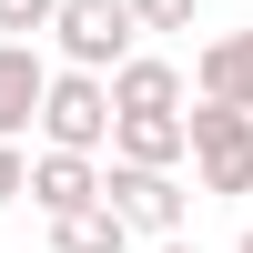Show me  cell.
<instances>
[{"instance_id": "cell-11", "label": "cell", "mask_w": 253, "mask_h": 253, "mask_svg": "<svg viewBox=\"0 0 253 253\" xmlns=\"http://www.w3.org/2000/svg\"><path fill=\"white\" fill-rule=\"evenodd\" d=\"M122 10H132V31H193L203 0H122Z\"/></svg>"}, {"instance_id": "cell-14", "label": "cell", "mask_w": 253, "mask_h": 253, "mask_svg": "<svg viewBox=\"0 0 253 253\" xmlns=\"http://www.w3.org/2000/svg\"><path fill=\"white\" fill-rule=\"evenodd\" d=\"M152 253H203V243H182V233H172V243H152Z\"/></svg>"}, {"instance_id": "cell-3", "label": "cell", "mask_w": 253, "mask_h": 253, "mask_svg": "<svg viewBox=\"0 0 253 253\" xmlns=\"http://www.w3.org/2000/svg\"><path fill=\"white\" fill-rule=\"evenodd\" d=\"M101 213H112L122 233H152V243H172L182 223H193V193H182L172 172H142V162H112V172H101Z\"/></svg>"}, {"instance_id": "cell-10", "label": "cell", "mask_w": 253, "mask_h": 253, "mask_svg": "<svg viewBox=\"0 0 253 253\" xmlns=\"http://www.w3.org/2000/svg\"><path fill=\"white\" fill-rule=\"evenodd\" d=\"M51 243H61V253H132V233H122L101 203H81L71 223H51Z\"/></svg>"}, {"instance_id": "cell-8", "label": "cell", "mask_w": 253, "mask_h": 253, "mask_svg": "<svg viewBox=\"0 0 253 253\" xmlns=\"http://www.w3.org/2000/svg\"><path fill=\"white\" fill-rule=\"evenodd\" d=\"M41 81H51V61H41L31 41H0V142H20V132H31Z\"/></svg>"}, {"instance_id": "cell-2", "label": "cell", "mask_w": 253, "mask_h": 253, "mask_svg": "<svg viewBox=\"0 0 253 253\" xmlns=\"http://www.w3.org/2000/svg\"><path fill=\"white\" fill-rule=\"evenodd\" d=\"M31 132H41V152H101V142H112V101H101V81H91V71H51Z\"/></svg>"}, {"instance_id": "cell-4", "label": "cell", "mask_w": 253, "mask_h": 253, "mask_svg": "<svg viewBox=\"0 0 253 253\" xmlns=\"http://www.w3.org/2000/svg\"><path fill=\"white\" fill-rule=\"evenodd\" d=\"M51 41H61V71H122L132 61V10L122 0H61L51 10Z\"/></svg>"}, {"instance_id": "cell-12", "label": "cell", "mask_w": 253, "mask_h": 253, "mask_svg": "<svg viewBox=\"0 0 253 253\" xmlns=\"http://www.w3.org/2000/svg\"><path fill=\"white\" fill-rule=\"evenodd\" d=\"M61 0H0V41H41Z\"/></svg>"}, {"instance_id": "cell-9", "label": "cell", "mask_w": 253, "mask_h": 253, "mask_svg": "<svg viewBox=\"0 0 253 253\" xmlns=\"http://www.w3.org/2000/svg\"><path fill=\"white\" fill-rule=\"evenodd\" d=\"M112 162L172 172V162H182V112H122V122H112Z\"/></svg>"}, {"instance_id": "cell-13", "label": "cell", "mask_w": 253, "mask_h": 253, "mask_svg": "<svg viewBox=\"0 0 253 253\" xmlns=\"http://www.w3.org/2000/svg\"><path fill=\"white\" fill-rule=\"evenodd\" d=\"M20 172H31V152H20V142H0V213L20 203Z\"/></svg>"}, {"instance_id": "cell-7", "label": "cell", "mask_w": 253, "mask_h": 253, "mask_svg": "<svg viewBox=\"0 0 253 253\" xmlns=\"http://www.w3.org/2000/svg\"><path fill=\"white\" fill-rule=\"evenodd\" d=\"M193 91H203V101H233V112H253V31L203 41V61H193Z\"/></svg>"}, {"instance_id": "cell-6", "label": "cell", "mask_w": 253, "mask_h": 253, "mask_svg": "<svg viewBox=\"0 0 253 253\" xmlns=\"http://www.w3.org/2000/svg\"><path fill=\"white\" fill-rule=\"evenodd\" d=\"M101 101H112V122L122 112H182V71L152 61V51H132L122 71H101Z\"/></svg>"}, {"instance_id": "cell-5", "label": "cell", "mask_w": 253, "mask_h": 253, "mask_svg": "<svg viewBox=\"0 0 253 253\" xmlns=\"http://www.w3.org/2000/svg\"><path fill=\"white\" fill-rule=\"evenodd\" d=\"M20 193H31V203H41L51 223H71L81 203H101V162H91V152H31Z\"/></svg>"}, {"instance_id": "cell-1", "label": "cell", "mask_w": 253, "mask_h": 253, "mask_svg": "<svg viewBox=\"0 0 253 253\" xmlns=\"http://www.w3.org/2000/svg\"><path fill=\"white\" fill-rule=\"evenodd\" d=\"M182 152H193L203 193H253V112H233V101H193L182 112Z\"/></svg>"}]
</instances>
